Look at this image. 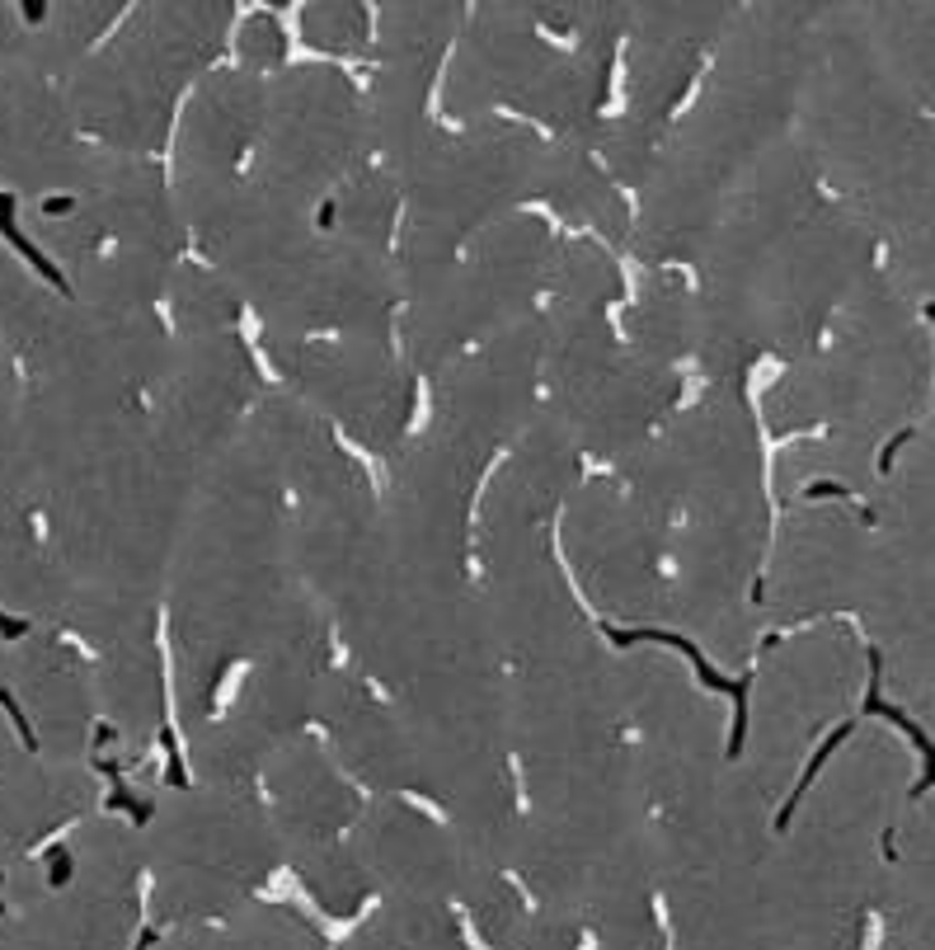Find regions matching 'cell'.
I'll list each match as a JSON object with an SVG mask.
<instances>
[{"instance_id":"3957f363","label":"cell","mask_w":935,"mask_h":950,"mask_svg":"<svg viewBox=\"0 0 935 950\" xmlns=\"http://www.w3.org/2000/svg\"><path fill=\"white\" fill-rule=\"evenodd\" d=\"M0 630H5V636H24V622H10V616H0Z\"/></svg>"},{"instance_id":"6da1fadb","label":"cell","mask_w":935,"mask_h":950,"mask_svg":"<svg viewBox=\"0 0 935 950\" xmlns=\"http://www.w3.org/2000/svg\"><path fill=\"white\" fill-rule=\"evenodd\" d=\"M0 235H5V241H10L14 250H24V259L34 264V268H38V274H43L47 282H57V288H67V278H61L57 268H52V264H47V259L38 255V245H28L24 235H20V227H14V198H10V194H0Z\"/></svg>"},{"instance_id":"7a4b0ae2","label":"cell","mask_w":935,"mask_h":950,"mask_svg":"<svg viewBox=\"0 0 935 950\" xmlns=\"http://www.w3.org/2000/svg\"><path fill=\"white\" fill-rule=\"evenodd\" d=\"M0 706H5V710H10V720H14V725H20V734H24V749H38V739H34V730H28V720H24V710H20V702H14V696H10L5 687H0Z\"/></svg>"}]
</instances>
